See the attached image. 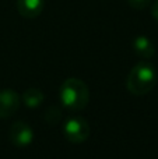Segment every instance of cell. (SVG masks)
I'll return each instance as SVG.
<instances>
[{"label":"cell","instance_id":"1","mask_svg":"<svg viewBox=\"0 0 158 159\" xmlns=\"http://www.w3.org/2000/svg\"><path fill=\"white\" fill-rule=\"evenodd\" d=\"M157 82L156 67L148 61H140L132 67L126 80V87L129 92L136 96H143L148 93Z\"/></svg>","mask_w":158,"mask_h":159},{"label":"cell","instance_id":"2","mask_svg":"<svg viewBox=\"0 0 158 159\" xmlns=\"http://www.w3.org/2000/svg\"><path fill=\"white\" fill-rule=\"evenodd\" d=\"M59 98L63 106L72 110H81L90 101V89L83 80L67 78L60 85Z\"/></svg>","mask_w":158,"mask_h":159},{"label":"cell","instance_id":"3","mask_svg":"<svg viewBox=\"0 0 158 159\" xmlns=\"http://www.w3.org/2000/svg\"><path fill=\"white\" fill-rule=\"evenodd\" d=\"M63 133L64 137L70 143L80 144L88 140L90 134H91V129H90V124L83 117H72L64 123Z\"/></svg>","mask_w":158,"mask_h":159},{"label":"cell","instance_id":"4","mask_svg":"<svg viewBox=\"0 0 158 159\" xmlns=\"http://www.w3.org/2000/svg\"><path fill=\"white\" fill-rule=\"evenodd\" d=\"M8 137L16 147H27L32 143L34 131L30 124H27L25 121H16L11 124Z\"/></svg>","mask_w":158,"mask_h":159},{"label":"cell","instance_id":"5","mask_svg":"<svg viewBox=\"0 0 158 159\" xmlns=\"http://www.w3.org/2000/svg\"><path fill=\"white\" fill-rule=\"evenodd\" d=\"M21 99L13 89L0 91V119H7L18 110Z\"/></svg>","mask_w":158,"mask_h":159},{"label":"cell","instance_id":"6","mask_svg":"<svg viewBox=\"0 0 158 159\" xmlns=\"http://www.w3.org/2000/svg\"><path fill=\"white\" fill-rule=\"evenodd\" d=\"M45 0H17V10L25 18H35L42 13Z\"/></svg>","mask_w":158,"mask_h":159},{"label":"cell","instance_id":"7","mask_svg":"<svg viewBox=\"0 0 158 159\" xmlns=\"http://www.w3.org/2000/svg\"><path fill=\"white\" fill-rule=\"evenodd\" d=\"M132 46H133L134 53L142 59H150L156 53V48H154L153 42L150 41V38H147L144 35L136 36L132 42Z\"/></svg>","mask_w":158,"mask_h":159},{"label":"cell","instance_id":"8","mask_svg":"<svg viewBox=\"0 0 158 159\" xmlns=\"http://www.w3.org/2000/svg\"><path fill=\"white\" fill-rule=\"evenodd\" d=\"M22 102L27 107L30 109H35V107H39L44 102V93H42L41 89L38 88H28L24 93H22Z\"/></svg>","mask_w":158,"mask_h":159},{"label":"cell","instance_id":"9","mask_svg":"<svg viewBox=\"0 0 158 159\" xmlns=\"http://www.w3.org/2000/svg\"><path fill=\"white\" fill-rule=\"evenodd\" d=\"M60 116H62V113L58 107L50 106L49 109L45 112V120H46L49 124H56L59 120H60Z\"/></svg>","mask_w":158,"mask_h":159},{"label":"cell","instance_id":"10","mask_svg":"<svg viewBox=\"0 0 158 159\" xmlns=\"http://www.w3.org/2000/svg\"><path fill=\"white\" fill-rule=\"evenodd\" d=\"M128 3L134 10H143L150 4V0H128Z\"/></svg>","mask_w":158,"mask_h":159},{"label":"cell","instance_id":"11","mask_svg":"<svg viewBox=\"0 0 158 159\" xmlns=\"http://www.w3.org/2000/svg\"><path fill=\"white\" fill-rule=\"evenodd\" d=\"M151 14H153V17L158 21V0H156L153 4V8H151Z\"/></svg>","mask_w":158,"mask_h":159}]
</instances>
